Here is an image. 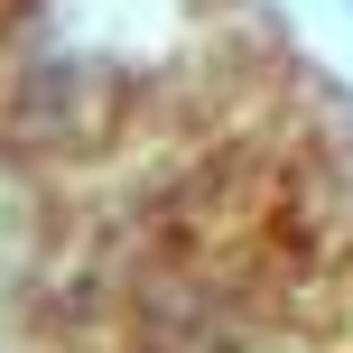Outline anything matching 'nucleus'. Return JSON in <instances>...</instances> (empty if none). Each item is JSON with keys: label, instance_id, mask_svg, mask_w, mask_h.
<instances>
[]
</instances>
